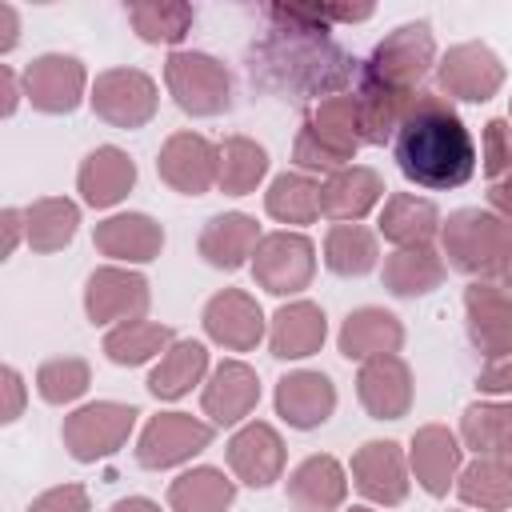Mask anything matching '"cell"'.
Here are the masks:
<instances>
[{
	"mask_svg": "<svg viewBox=\"0 0 512 512\" xmlns=\"http://www.w3.org/2000/svg\"><path fill=\"white\" fill-rule=\"evenodd\" d=\"M444 284V260L436 256L432 244L416 248H396L384 260V288L392 296H424Z\"/></svg>",
	"mask_w": 512,
	"mask_h": 512,
	"instance_id": "f1b7e54d",
	"label": "cell"
},
{
	"mask_svg": "<svg viewBox=\"0 0 512 512\" xmlns=\"http://www.w3.org/2000/svg\"><path fill=\"white\" fill-rule=\"evenodd\" d=\"M136 408L132 404H116V400H96V404H84L76 408L68 420H64V448L72 452V460L80 464H92L100 456H112L132 424H136Z\"/></svg>",
	"mask_w": 512,
	"mask_h": 512,
	"instance_id": "277c9868",
	"label": "cell"
},
{
	"mask_svg": "<svg viewBox=\"0 0 512 512\" xmlns=\"http://www.w3.org/2000/svg\"><path fill=\"white\" fill-rule=\"evenodd\" d=\"M264 208L280 224H312L320 216V184H312L300 172H284L264 192Z\"/></svg>",
	"mask_w": 512,
	"mask_h": 512,
	"instance_id": "74e56055",
	"label": "cell"
},
{
	"mask_svg": "<svg viewBox=\"0 0 512 512\" xmlns=\"http://www.w3.org/2000/svg\"><path fill=\"white\" fill-rule=\"evenodd\" d=\"M484 172L492 180L512 172V124L508 120H488L484 124Z\"/></svg>",
	"mask_w": 512,
	"mask_h": 512,
	"instance_id": "7bdbcfd3",
	"label": "cell"
},
{
	"mask_svg": "<svg viewBox=\"0 0 512 512\" xmlns=\"http://www.w3.org/2000/svg\"><path fill=\"white\" fill-rule=\"evenodd\" d=\"M352 480H356V488L368 500H376L384 508L400 504L408 496V468H404L400 444L396 440H368V444H360L356 456H352Z\"/></svg>",
	"mask_w": 512,
	"mask_h": 512,
	"instance_id": "9a60e30c",
	"label": "cell"
},
{
	"mask_svg": "<svg viewBox=\"0 0 512 512\" xmlns=\"http://www.w3.org/2000/svg\"><path fill=\"white\" fill-rule=\"evenodd\" d=\"M160 180L184 196H204L212 184H220V148H212L196 132H176L160 148Z\"/></svg>",
	"mask_w": 512,
	"mask_h": 512,
	"instance_id": "30bf717a",
	"label": "cell"
},
{
	"mask_svg": "<svg viewBox=\"0 0 512 512\" xmlns=\"http://www.w3.org/2000/svg\"><path fill=\"white\" fill-rule=\"evenodd\" d=\"M204 332L232 352H248L264 336V312L248 292L224 288L204 304Z\"/></svg>",
	"mask_w": 512,
	"mask_h": 512,
	"instance_id": "2e32d148",
	"label": "cell"
},
{
	"mask_svg": "<svg viewBox=\"0 0 512 512\" xmlns=\"http://www.w3.org/2000/svg\"><path fill=\"white\" fill-rule=\"evenodd\" d=\"M492 460H500V464H504V468H508V472H512V436H508V440H504V444H500V452H496V456H492Z\"/></svg>",
	"mask_w": 512,
	"mask_h": 512,
	"instance_id": "11a10c76",
	"label": "cell"
},
{
	"mask_svg": "<svg viewBox=\"0 0 512 512\" xmlns=\"http://www.w3.org/2000/svg\"><path fill=\"white\" fill-rule=\"evenodd\" d=\"M92 108L112 128H140L156 116V84L140 68H108L92 84Z\"/></svg>",
	"mask_w": 512,
	"mask_h": 512,
	"instance_id": "52a82bcc",
	"label": "cell"
},
{
	"mask_svg": "<svg viewBox=\"0 0 512 512\" xmlns=\"http://www.w3.org/2000/svg\"><path fill=\"white\" fill-rule=\"evenodd\" d=\"M0 232H4V240H0V256H12V252H16V240H20V232H28V220H24V212H16V208H4V212H0Z\"/></svg>",
	"mask_w": 512,
	"mask_h": 512,
	"instance_id": "c3c4849f",
	"label": "cell"
},
{
	"mask_svg": "<svg viewBox=\"0 0 512 512\" xmlns=\"http://www.w3.org/2000/svg\"><path fill=\"white\" fill-rule=\"evenodd\" d=\"M212 444V424L188 412H160L144 424L136 440V460L144 468H176Z\"/></svg>",
	"mask_w": 512,
	"mask_h": 512,
	"instance_id": "ba28073f",
	"label": "cell"
},
{
	"mask_svg": "<svg viewBox=\"0 0 512 512\" xmlns=\"http://www.w3.org/2000/svg\"><path fill=\"white\" fill-rule=\"evenodd\" d=\"M328 336V316L320 304L312 300H292L272 316V356L276 360H304L312 352H320Z\"/></svg>",
	"mask_w": 512,
	"mask_h": 512,
	"instance_id": "7402d4cb",
	"label": "cell"
},
{
	"mask_svg": "<svg viewBox=\"0 0 512 512\" xmlns=\"http://www.w3.org/2000/svg\"><path fill=\"white\" fill-rule=\"evenodd\" d=\"M236 500V484L220 468H192L172 480L168 504L172 512H228Z\"/></svg>",
	"mask_w": 512,
	"mask_h": 512,
	"instance_id": "4dcf8cb0",
	"label": "cell"
},
{
	"mask_svg": "<svg viewBox=\"0 0 512 512\" xmlns=\"http://www.w3.org/2000/svg\"><path fill=\"white\" fill-rule=\"evenodd\" d=\"M440 232H444V256L452 268L468 276H500V256L508 244L504 220L480 208H460L448 216Z\"/></svg>",
	"mask_w": 512,
	"mask_h": 512,
	"instance_id": "7a4b0ae2",
	"label": "cell"
},
{
	"mask_svg": "<svg viewBox=\"0 0 512 512\" xmlns=\"http://www.w3.org/2000/svg\"><path fill=\"white\" fill-rule=\"evenodd\" d=\"M312 132L340 152L344 160L356 156V148L364 144V120H360V96H328L316 104L312 112Z\"/></svg>",
	"mask_w": 512,
	"mask_h": 512,
	"instance_id": "d6a6232c",
	"label": "cell"
},
{
	"mask_svg": "<svg viewBox=\"0 0 512 512\" xmlns=\"http://www.w3.org/2000/svg\"><path fill=\"white\" fill-rule=\"evenodd\" d=\"M420 92H404V88H388L368 80L360 92V120H364V144H384L392 132H400L404 116L412 112Z\"/></svg>",
	"mask_w": 512,
	"mask_h": 512,
	"instance_id": "1f68e13d",
	"label": "cell"
},
{
	"mask_svg": "<svg viewBox=\"0 0 512 512\" xmlns=\"http://www.w3.org/2000/svg\"><path fill=\"white\" fill-rule=\"evenodd\" d=\"M24 220H28V232L24 236H28V244L36 252H60L76 236L80 208L72 200H64V196H44V200H36L24 212Z\"/></svg>",
	"mask_w": 512,
	"mask_h": 512,
	"instance_id": "836d02e7",
	"label": "cell"
},
{
	"mask_svg": "<svg viewBox=\"0 0 512 512\" xmlns=\"http://www.w3.org/2000/svg\"><path fill=\"white\" fill-rule=\"evenodd\" d=\"M132 184H136V164H132L128 152H120L112 144L88 152L84 164H80V176H76V188H80L84 204H92V208L120 204L132 192Z\"/></svg>",
	"mask_w": 512,
	"mask_h": 512,
	"instance_id": "ffe728a7",
	"label": "cell"
},
{
	"mask_svg": "<svg viewBox=\"0 0 512 512\" xmlns=\"http://www.w3.org/2000/svg\"><path fill=\"white\" fill-rule=\"evenodd\" d=\"M112 512H160V504H152L144 496H124V500L112 504Z\"/></svg>",
	"mask_w": 512,
	"mask_h": 512,
	"instance_id": "f5cc1de1",
	"label": "cell"
},
{
	"mask_svg": "<svg viewBox=\"0 0 512 512\" xmlns=\"http://www.w3.org/2000/svg\"><path fill=\"white\" fill-rule=\"evenodd\" d=\"M348 512H372V508H348Z\"/></svg>",
	"mask_w": 512,
	"mask_h": 512,
	"instance_id": "9f6ffc18",
	"label": "cell"
},
{
	"mask_svg": "<svg viewBox=\"0 0 512 512\" xmlns=\"http://www.w3.org/2000/svg\"><path fill=\"white\" fill-rule=\"evenodd\" d=\"M476 388L480 392H512V352L508 356H496L480 376H476Z\"/></svg>",
	"mask_w": 512,
	"mask_h": 512,
	"instance_id": "7dc6e473",
	"label": "cell"
},
{
	"mask_svg": "<svg viewBox=\"0 0 512 512\" xmlns=\"http://www.w3.org/2000/svg\"><path fill=\"white\" fill-rule=\"evenodd\" d=\"M396 164L420 188H460L472 176L476 148L460 116L432 92H420L396 132Z\"/></svg>",
	"mask_w": 512,
	"mask_h": 512,
	"instance_id": "6da1fadb",
	"label": "cell"
},
{
	"mask_svg": "<svg viewBox=\"0 0 512 512\" xmlns=\"http://www.w3.org/2000/svg\"><path fill=\"white\" fill-rule=\"evenodd\" d=\"M20 40V20L12 4H0V52H12Z\"/></svg>",
	"mask_w": 512,
	"mask_h": 512,
	"instance_id": "681fc988",
	"label": "cell"
},
{
	"mask_svg": "<svg viewBox=\"0 0 512 512\" xmlns=\"http://www.w3.org/2000/svg\"><path fill=\"white\" fill-rule=\"evenodd\" d=\"M500 280L512 288V232H508V244H504V256H500Z\"/></svg>",
	"mask_w": 512,
	"mask_h": 512,
	"instance_id": "db71d44e",
	"label": "cell"
},
{
	"mask_svg": "<svg viewBox=\"0 0 512 512\" xmlns=\"http://www.w3.org/2000/svg\"><path fill=\"white\" fill-rule=\"evenodd\" d=\"M412 472H416V484L428 492V496H444L448 484L456 480L460 472V440L444 428V424H424L416 428L412 436Z\"/></svg>",
	"mask_w": 512,
	"mask_h": 512,
	"instance_id": "44dd1931",
	"label": "cell"
},
{
	"mask_svg": "<svg viewBox=\"0 0 512 512\" xmlns=\"http://www.w3.org/2000/svg\"><path fill=\"white\" fill-rule=\"evenodd\" d=\"M436 84H440V92H448L456 100L484 104L500 92L504 64L488 44L468 40V44H456V48L444 52V60L436 64Z\"/></svg>",
	"mask_w": 512,
	"mask_h": 512,
	"instance_id": "9c48e42d",
	"label": "cell"
},
{
	"mask_svg": "<svg viewBox=\"0 0 512 512\" xmlns=\"http://www.w3.org/2000/svg\"><path fill=\"white\" fill-rule=\"evenodd\" d=\"M376 256H380L376 236L360 224H336L324 236V264L336 276H364L376 268Z\"/></svg>",
	"mask_w": 512,
	"mask_h": 512,
	"instance_id": "8d00e7d4",
	"label": "cell"
},
{
	"mask_svg": "<svg viewBox=\"0 0 512 512\" xmlns=\"http://www.w3.org/2000/svg\"><path fill=\"white\" fill-rule=\"evenodd\" d=\"M456 492L464 504H476L484 512H504V508H512V472L492 456H476L460 472Z\"/></svg>",
	"mask_w": 512,
	"mask_h": 512,
	"instance_id": "d590c367",
	"label": "cell"
},
{
	"mask_svg": "<svg viewBox=\"0 0 512 512\" xmlns=\"http://www.w3.org/2000/svg\"><path fill=\"white\" fill-rule=\"evenodd\" d=\"M384 196V180L376 168H340L320 184V212L332 220H360Z\"/></svg>",
	"mask_w": 512,
	"mask_h": 512,
	"instance_id": "d4e9b609",
	"label": "cell"
},
{
	"mask_svg": "<svg viewBox=\"0 0 512 512\" xmlns=\"http://www.w3.org/2000/svg\"><path fill=\"white\" fill-rule=\"evenodd\" d=\"M336 408V388L324 372H288L276 384V412L292 428H316L332 416Z\"/></svg>",
	"mask_w": 512,
	"mask_h": 512,
	"instance_id": "d6986e66",
	"label": "cell"
},
{
	"mask_svg": "<svg viewBox=\"0 0 512 512\" xmlns=\"http://www.w3.org/2000/svg\"><path fill=\"white\" fill-rule=\"evenodd\" d=\"M312 272H316V248H312L308 236H300V232H268L256 244L252 276H256V284L264 292L292 296V292L312 284Z\"/></svg>",
	"mask_w": 512,
	"mask_h": 512,
	"instance_id": "5b68a950",
	"label": "cell"
},
{
	"mask_svg": "<svg viewBox=\"0 0 512 512\" xmlns=\"http://www.w3.org/2000/svg\"><path fill=\"white\" fill-rule=\"evenodd\" d=\"M440 228V212L432 200H420V196H408V192H396L388 196L384 212H380V232L396 244V248H416V244H432Z\"/></svg>",
	"mask_w": 512,
	"mask_h": 512,
	"instance_id": "83f0119b",
	"label": "cell"
},
{
	"mask_svg": "<svg viewBox=\"0 0 512 512\" xmlns=\"http://www.w3.org/2000/svg\"><path fill=\"white\" fill-rule=\"evenodd\" d=\"M460 436L476 456H496L512 436V404H468L460 416Z\"/></svg>",
	"mask_w": 512,
	"mask_h": 512,
	"instance_id": "ab89813d",
	"label": "cell"
},
{
	"mask_svg": "<svg viewBox=\"0 0 512 512\" xmlns=\"http://www.w3.org/2000/svg\"><path fill=\"white\" fill-rule=\"evenodd\" d=\"M148 308V280L128 268H96L84 284V312L92 324L140 320Z\"/></svg>",
	"mask_w": 512,
	"mask_h": 512,
	"instance_id": "7c38bea8",
	"label": "cell"
},
{
	"mask_svg": "<svg viewBox=\"0 0 512 512\" xmlns=\"http://www.w3.org/2000/svg\"><path fill=\"white\" fill-rule=\"evenodd\" d=\"M164 80L172 100L188 116H216L228 108V92H232L228 68L208 52H172L164 64Z\"/></svg>",
	"mask_w": 512,
	"mask_h": 512,
	"instance_id": "3957f363",
	"label": "cell"
},
{
	"mask_svg": "<svg viewBox=\"0 0 512 512\" xmlns=\"http://www.w3.org/2000/svg\"><path fill=\"white\" fill-rule=\"evenodd\" d=\"M292 160H296L300 168H316V172H340V168L348 164L340 152H332V148L312 132V124H304V128H300L296 148H292Z\"/></svg>",
	"mask_w": 512,
	"mask_h": 512,
	"instance_id": "ee69618b",
	"label": "cell"
},
{
	"mask_svg": "<svg viewBox=\"0 0 512 512\" xmlns=\"http://www.w3.org/2000/svg\"><path fill=\"white\" fill-rule=\"evenodd\" d=\"M488 200H492V204H496V208H500V212L512 220V172H508L504 180H496V184H492Z\"/></svg>",
	"mask_w": 512,
	"mask_h": 512,
	"instance_id": "f907efd6",
	"label": "cell"
},
{
	"mask_svg": "<svg viewBox=\"0 0 512 512\" xmlns=\"http://www.w3.org/2000/svg\"><path fill=\"white\" fill-rule=\"evenodd\" d=\"M0 88H4V116H12V112H16L20 92H16V76H12V68H8V64L0 68Z\"/></svg>",
	"mask_w": 512,
	"mask_h": 512,
	"instance_id": "816d5d0a",
	"label": "cell"
},
{
	"mask_svg": "<svg viewBox=\"0 0 512 512\" xmlns=\"http://www.w3.org/2000/svg\"><path fill=\"white\" fill-rule=\"evenodd\" d=\"M356 396L372 420H400L412 408V372L408 364L392 356H372L364 360L356 376Z\"/></svg>",
	"mask_w": 512,
	"mask_h": 512,
	"instance_id": "4fadbf2b",
	"label": "cell"
},
{
	"mask_svg": "<svg viewBox=\"0 0 512 512\" xmlns=\"http://www.w3.org/2000/svg\"><path fill=\"white\" fill-rule=\"evenodd\" d=\"M268 172V152L248 136H228L220 144V188L228 196L252 192Z\"/></svg>",
	"mask_w": 512,
	"mask_h": 512,
	"instance_id": "f35d334b",
	"label": "cell"
},
{
	"mask_svg": "<svg viewBox=\"0 0 512 512\" xmlns=\"http://www.w3.org/2000/svg\"><path fill=\"white\" fill-rule=\"evenodd\" d=\"M128 20L136 28L140 40L148 44H176L188 24H192V8L188 4H176V0H156V4H132L128 8Z\"/></svg>",
	"mask_w": 512,
	"mask_h": 512,
	"instance_id": "60d3db41",
	"label": "cell"
},
{
	"mask_svg": "<svg viewBox=\"0 0 512 512\" xmlns=\"http://www.w3.org/2000/svg\"><path fill=\"white\" fill-rule=\"evenodd\" d=\"M260 244V228L252 216L244 212H224V216H212L200 232V256L212 264V268H240Z\"/></svg>",
	"mask_w": 512,
	"mask_h": 512,
	"instance_id": "4316f807",
	"label": "cell"
},
{
	"mask_svg": "<svg viewBox=\"0 0 512 512\" xmlns=\"http://www.w3.org/2000/svg\"><path fill=\"white\" fill-rule=\"evenodd\" d=\"M404 340V324L384 308H356L340 324V352L348 360H372L392 356Z\"/></svg>",
	"mask_w": 512,
	"mask_h": 512,
	"instance_id": "484cf974",
	"label": "cell"
},
{
	"mask_svg": "<svg viewBox=\"0 0 512 512\" xmlns=\"http://www.w3.org/2000/svg\"><path fill=\"white\" fill-rule=\"evenodd\" d=\"M256 400H260V380L244 360H224L200 396L204 412L216 424H240L256 408Z\"/></svg>",
	"mask_w": 512,
	"mask_h": 512,
	"instance_id": "603a6c76",
	"label": "cell"
},
{
	"mask_svg": "<svg viewBox=\"0 0 512 512\" xmlns=\"http://www.w3.org/2000/svg\"><path fill=\"white\" fill-rule=\"evenodd\" d=\"M84 80L88 76H84V64L76 56L48 52V56H36L24 68V96L32 100L36 112L60 116V112H72L84 100Z\"/></svg>",
	"mask_w": 512,
	"mask_h": 512,
	"instance_id": "8fae6325",
	"label": "cell"
},
{
	"mask_svg": "<svg viewBox=\"0 0 512 512\" xmlns=\"http://www.w3.org/2000/svg\"><path fill=\"white\" fill-rule=\"evenodd\" d=\"M344 496H348V480L332 456H308L288 476V500L296 512H336Z\"/></svg>",
	"mask_w": 512,
	"mask_h": 512,
	"instance_id": "cb8c5ba5",
	"label": "cell"
},
{
	"mask_svg": "<svg viewBox=\"0 0 512 512\" xmlns=\"http://www.w3.org/2000/svg\"><path fill=\"white\" fill-rule=\"evenodd\" d=\"M172 348V328L168 324H152V320H124L120 328H112L104 336V352L112 364H144L152 360L156 352H168Z\"/></svg>",
	"mask_w": 512,
	"mask_h": 512,
	"instance_id": "e575fe53",
	"label": "cell"
},
{
	"mask_svg": "<svg viewBox=\"0 0 512 512\" xmlns=\"http://www.w3.org/2000/svg\"><path fill=\"white\" fill-rule=\"evenodd\" d=\"M92 384V372L80 356H56V360H44L40 372H36V392L48 400V404H72L76 396H84Z\"/></svg>",
	"mask_w": 512,
	"mask_h": 512,
	"instance_id": "b9f144b4",
	"label": "cell"
},
{
	"mask_svg": "<svg viewBox=\"0 0 512 512\" xmlns=\"http://www.w3.org/2000/svg\"><path fill=\"white\" fill-rule=\"evenodd\" d=\"M0 388H4V412H0V420L4 424H12L20 412H24V380H20V372L12 368V364H4L0 368Z\"/></svg>",
	"mask_w": 512,
	"mask_h": 512,
	"instance_id": "bcb514c9",
	"label": "cell"
},
{
	"mask_svg": "<svg viewBox=\"0 0 512 512\" xmlns=\"http://www.w3.org/2000/svg\"><path fill=\"white\" fill-rule=\"evenodd\" d=\"M92 244L112 256V260H128V264H148L160 256L164 248V228L144 216V212H120V216H108L96 224V236Z\"/></svg>",
	"mask_w": 512,
	"mask_h": 512,
	"instance_id": "ac0fdd59",
	"label": "cell"
},
{
	"mask_svg": "<svg viewBox=\"0 0 512 512\" xmlns=\"http://www.w3.org/2000/svg\"><path fill=\"white\" fill-rule=\"evenodd\" d=\"M432 60H436V44H432L428 24H400L392 36L376 44L368 60V80L412 92L416 80L432 68Z\"/></svg>",
	"mask_w": 512,
	"mask_h": 512,
	"instance_id": "8992f818",
	"label": "cell"
},
{
	"mask_svg": "<svg viewBox=\"0 0 512 512\" xmlns=\"http://www.w3.org/2000/svg\"><path fill=\"white\" fill-rule=\"evenodd\" d=\"M28 512H88V492L80 484H56L48 492H40Z\"/></svg>",
	"mask_w": 512,
	"mask_h": 512,
	"instance_id": "f6af8a7d",
	"label": "cell"
},
{
	"mask_svg": "<svg viewBox=\"0 0 512 512\" xmlns=\"http://www.w3.org/2000/svg\"><path fill=\"white\" fill-rule=\"evenodd\" d=\"M208 368V352L196 340H172V348L160 356V364L148 376V392L156 400H180L184 392H192V384H200Z\"/></svg>",
	"mask_w": 512,
	"mask_h": 512,
	"instance_id": "f546056e",
	"label": "cell"
},
{
	"mask_svg": "<svg viewBox=\"0 0 512 512\" xmlns=\"http://www.w3.org/2000/svg\"><path fill=\"white\" fill-rule=\"evenodd\" d=\"M464 312H468V336L484 356L496 360L512 352V296L476 280L464 288Z\"/></svg>",
	"mask_w": 512,
	"mask_h": 512,
	"instance_id": "e0dca14e",
	"label": "cell"
},
{
	"mask_svg": "<svg viewBox=\"0 0 512 512\" xmlns=\"http://www.w3.org/2000/svg\"><path fill=\"white\" fill-rule=\"evenodd\" d=\"M228 464L248 488H268L284 472V440L272 424L252 420L228 440Z\"/></svg>",
	"mask_w": 512,
	"mask_h": 512,
	"instance_id": "5bb4252c",
	"label": "cell"
}]
</instances>
